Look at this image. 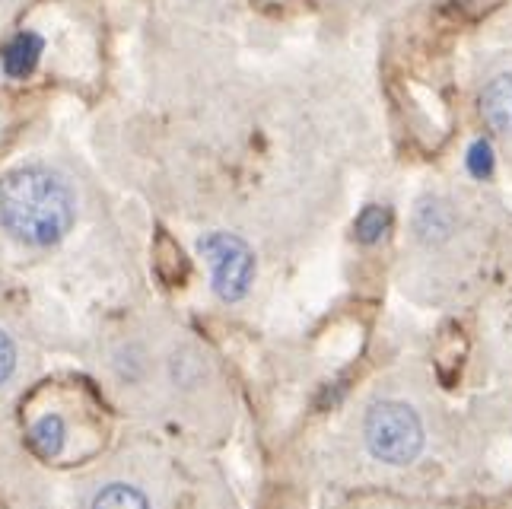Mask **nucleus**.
<instances>
[{"instance_id":"nucleus-1","label":"nucleus","mask_w":512,"mask_h":509,"mask_svg":"<svg viewBox=\"0 0 512 509\" xmlns=\"http://www.w3.org/2000/svg\"><path fill=\"white\" fill-rule=\"evenodd\" d=\"M201 484L204 468L198 471L179 452L147 446L102 462L83 484L80 509H188L191 487Z\"/></svg>"},{"instance_id":"nucleus-2","label":"nucleus","mask_w":512,"mask_h":509,"mask_svg":"<svg viewBox=\"0 0 512 509\" xmlns=\"http://www.w3.org/2000/svg\"><path fill=\"white\" fill-rule=\"evenodd\" d=\"M77 223V195L70 182L45 166H23L0 182V233L26 245L51 249Z\"/></svg>"},{"instance_id":"nucleus-3","label":"nucleus","mask_w":512,"mask_h":509,"mask_svg":"<svg viewBox=\"0 0 512 509\" xmlns=\"http://www.w3.org/2000/svg\"><path fill=\"white\" fill-rule=\"evenodd\" d=\"M360 440L373 462L385 468H408L423 455L427 427H423V417L414 405H408L404 398L385 395L363 411Z\"/></svg>"},{"instance_id":"nucleus-4","label":"nucleus","mask_w":512,"mask_h":509,"mask_svg":"<svg viewBox=\"0 0 512 509\" xmlns=\"http://www.w3.org/2000/svg\"><path fill=\"white\" fill-rule=\"evenodd\" d=\"M201 252L214 268V290L223 303H236L249 290L255 277V255L236 233H207Z\"/></svg>"},{"instance_id":"nucleus-5","label":"nucleus","mask_w":512,"mask_h":509,"mask_svg":"<svg viewBox=\"0 0 512 509\" xmlns=\"http://www.w3.org/2000/svg\"><path fill=\"white\" fill-rule=\"evenodd\" d=\"M481 115L500 137L512 140V74H500L484 86Z\"/></svg>"},{"instance_id":"nucleus-6","label":"nucleus","mask_w":512,"mask_h":509,"mask_svg":"<svg viewBox=\"0 0 512 509\" xmlns=\"http://www.w3.org/2000/svg\"><path fill=\"white\" fill-rule=\"evenodd\" d=\"M26 440L35 455L42 459H58L67 446V424L61 414H42L39 420H32L26 430Z\"/></svg>"},{"instance_id":"nucleus-7","label":"nucleus","mask_w":512,"mask_h":509,"mask_svg":"<svg viewBox=\"0 0 512 509\" xmlns=\"http://www.w3.org/2000/svg\"><path fill=\"white\" fill-rule=\"evenodd\" d=\"M20 363H23L20 341H16L10 328L0 325V395L13 389L16 376H20Z\"/></svg>"},{"instance_id":"nucleus-8","label":"nucleus","mask_w":512,"mask_h":509,"mask_svg":"<svg viewBox=\"0 0 512 509\" xmlns=\"http://www.w3.org/2000/svg\"><path fill=\"white\" fill-rule=\"evenodd\" d=\"M39 51H42V42L35 39V35H16V39L4 51V64H7L10 74L23 77L32 70L35 58H39Z\"/></svg>"}]
</instances>
